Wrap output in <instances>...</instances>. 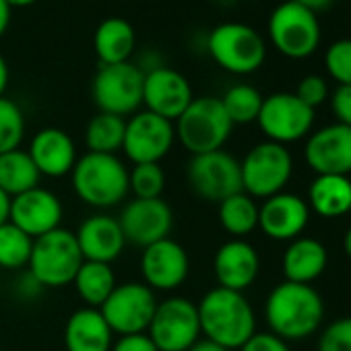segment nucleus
<instances>
[{
	"label": "nucleus",
	"instance_id": "1",
	"mask_svg": "<svg viewBox=\"0 0 351 351\" xmlns=\"http://www.w3.org/2000/svg\"><path fill=\"white\" fill-rule=\"evenodd\" d=\"M324 318L320 293L306 283L283 281L271 289L265 302V320L269 332L283 341H302L314 335Z\"/></svg>",
	"mask_w": 351,
	"mask_h": 351
},
{
	"label": "nucleus",
	"instance_id": "2",
	"mask_svg": "<svg viewBox=\"0 0 351 351\" xmlns=\"http://www.w3.org/2000/svg\"><path fill=\"white\" fill-rule=\"evenodd\" d=\"M201 335L226 349H240L256 332V314L242 291L215 285L197 302Z\"/></svg>",
	"mask_w": 351,
	"mask_h": 351
},
{
	"label": "nucleus",
	"instance_id": "3",
	"mask_svg": "<svg viewBox=\"0 0 351 351\" xmlns=\"http://www.w3.org/2000/svg\"><path fill=\"white\" fill-rule=\"evenodd\" d=\"M71 184L77 199L97 211L118 207L130 195L126 163L108 153L81 155L71 171Z\"/></svg>",
	"mask_w": 351,
	"mask_h": 351
},
{
	"label": "nucleus",
	"instance_id": "4",
	"mask_svg": "<svg viewBox=\"0 0 351 351\" xmlns=\"http://www.w3.org/2000/svg\"><path fill=\"white\" fill-rule=\"evenodd\" d=\"M176 141L191 155H203L223 149L232 136L234 124L223 110V104L215 95L195 97L182 116L173 122Z\"/></svg>",
	"mask_w": 351,
	"mask_h": 351
},
{
	"label": "nucleus",
	"instance_id": "5",
	"mask_svg": "<svg viewBox=\"0 0 351 351\" xmlns=\"http://www.w3.org/2000/svg\"><path fill=\"white\" fill-rule=\"evenodd\" d=\"M83 256L75 232L58 228L34 240L27 271L44 285V289H60L73 283Z\"/></svg>",
	"mask_w": 351,
	"mask_h": 351
},
{
	"label": "nucleus",
	"instance_id": "6",
	"mask_svg": "<svg viewBox=\"0 0 351 351\" xmlns=\"http://www.w3.org/2000/svg\"><path fill=\"white\" fill-rule=\"evenodd\" d=\"M293 173V159L285 145L263 141L240 161L242 193L252 199H269L283 193Z\"/></svg>",
	"mask_w": 351,
	"mask_h": 351
},
{
	"label": "nucleus",
	"instance_id": "7",
	"mask_svg": "<svg viewBox=\"0 0 351 351\" xmlns=\"http://www.w3.org/2000/svg\"><path fill=\"white\" fill-rule=\"evenodd\" d=\"M211 58L232 75H250L258 71L267 58V44L246 23H221L207 40Z\"/></svg>",
	"mask_w": 351,
	"mask_h": 351
},
{
	"label": "nucleus",
	"instance_id": "8",
	"mask_svg": "<svg viewBox=\"0 0 351 351\" xmlns=\"http://www.w3.org/2000/svg\"><path fill=\"white\" fill-rule=\"evenodd\" d=\"M145 71L134 62L99 64L91 83V97L99 112L132 116L143 106Z\"/></svg>",
	"mask_w": 351,
	"mask_h": 351
},
{
	"label": "nucleus",
	"instance_id": "9",
	"mask_svg": "<svg viewBox=\"0 0 351 351\" xmlns=\"http://www.w3.org/2000/svg\"><path fill=\"white\" fill-rule=\"evenodd\" d=\"M147 335L157 351H189L201 339L197 302L182 295L157 302Z\"/></svg>",
	"mask_w": 351,
	"mask_h": 351
},
{
	"label": "nucleus",
	"instance_id": "10",
	"mask_svg": "<svg viewBox=\"0 0 351 351\" xmlns=\"http://www.w3.org/2000/svg\"><path fill=\"white\" fill-rule=\"evenodd\" d=\"M186 182L195 197L219 205L228 197L242 193L240 161L223 149L191 155L186 163Z\"/></svg>",
	"mask_w": 351,
	"mask_h": 351
},
{
	"label": "nucleus",
	"instance_id": "11",
	"mask_svg": "<svg viewBox=\"0 0 351 351\" xmlns=\"http://www.w3.org/2000/svg\"><path fill=\"white\" fill-rule=\"evenodd\" d=\"M269 38L283 56L293 60L308 58L320 44L318 15L293 0H285L269 17Z\"/></svg>",
	"mask_w": 351,
	"mask_h": 351
},
{
	"label": "nucleus",
	"instance_id": "12",
	"mask_svg": "<svg viewBox=\"0 0 351 351\" xmlns=\"http://www.w3.org/2000/svg\"><path fill=\"white\" fill-rule=\"evenodd\" d=\"M157 302L155 291L143 281H126L114 287L99 312L114 335L147 332Z\"/></svg>",
	"mask_w": 351,
	"mask_h": 351
},
{
	"label": "nucleus",
	"instance_id": "13",
	"mask_svg": "<svg viewBox=\"0 0 351 351\" xmlns=\"http://www.w3.org/2000/svg\"><path fill=\"white\" fill-rule=\"evenodd\" d=\"M256 122L267 141L287 145L310 134L314 124V110L300 101L295 93L281 91L263 99Z\"/></svg>",
	"mask_w": 351,
	"mask_h": 351
},
{
	"label": "nucleus",
	"instance_id": "14",
	"mask_svg": "<svg viewBox=\"0 0 351 351\" xmlns=\"http://www.w3.org/2000/svg\"><path fill=\"white\" fill-rule=\"evenodd\" d=\"M176 143V128L173 122L147 112L138 110L126 120L124 143L122 151L132 165L136 163H159Z\"/></svg>",
	"mask_w": 351,
	"mask_h": 351
},
{
	"label": "nucleus",
	"instance_id": "15",
	"mask_svg": "<svg viewBox=\"0 0 351 351\" xmlns=\"http://www.w3.org/2000/svg\"><path fill=\"white\" fill-rule=\"evenodd\" d=\"M141 277L153 291L180 289L191 275V258L186 248L173 238H163L141 250Z\"/></svg>",
	"mask_w": 351,
	"mask_h": 351
},
{
	"label": "nucleus",
	"instance_id": "16",
	"mask_svg": "<svg viewBox=\"0 0 351 351\" xmlns=\"http://www.w3.org/2000/svg\"><path fill=\"white\" fill-rule=\"evenodd\" d=\"M118 223L126 244L143 250L149 244L169 238L173 228V211L163 199H132L122 207Z\"/></svg>",
	"mask_w": 351,
	"mask_h": 351
},
{
	"label": "nucleus",
	"instance_id": "17",
	"mask_svg": "<svg viewBox=\"0 0 351 351\" xmlns=\"http://www.w3.org/2000/svg\"><path fill=\"white\" fill-rule=\"evenodd\" d=\"M195 99L191 81L169 66H155L145 71L143 106L169 122H176Z\"/></svg>",
	"mask_w": 351,
	"mask_h": 351
},
{
	"label": "nucleus",
	"instance_id": "18",
	"mask_svg": "<svg viewBox=\"0 0 351 351\" xmlns=\"http://www.w3.org/2000/svg\"><path fill=\"white\" fill-rule=\"evenodd\" d=\"M62 217H64L62 201L50 189L36 186L11 199L9 221L19 230H23L34 240L62 228Z\"/></svg>",
	"mask_w": 351,
	"mask_h": 351
},
{
	"label": "nucleus",
	"instance_id": "19",
	"mask_svg": "<svg viewBox=\"0 0 351 351\" xmlns=\"http://www.w3.org/2000/svg\"><path fill=\"white\" fill-rule=\"evenodd\" d=\"M304 159L316 176H349L351 128L335 122L312 132L304 147Z\"/></svg>",
	"mask_w": 351,
	"mask_h": 351
},
{
	"label": "nucleus",
	"instance_id": "20",
	"mask_svg": "<svg viewBox=\"0 0 351 351\" xmlns=\"http://www.w3.org/2000/svg\"><path fill=\"white\" fill-rule=\"evenodd\" d=\"M310 219L308 203L291 193H279L263 201L258 207V228L275 242H291L300 238Z\"/></svg>",
	"mask_w": 351,
	"mask_h": 351
},
{
	"label": "nucleus",
	"instance_id": "21",
	"mask_svg": "<svg viewBox=\"0 0 351 351\" xmlns=\"http://www.w3.org/2000/svg\"><path fill=\"white\" fill-rule=\"evenodd\" d=\"M261 271V256L256 248L240 238L223 242L213 256V275L219 287L242 291L248 289Z\"/></svg>",
	"mask_w": 351,
	"mask_h": 351
},
{
	"label": "nucleus",
	"instance_id": "22",
	"mask_svg": "<svg viewBox=\"0 0 351 351\" xmlns=\"http://www.w3.org/2000/svg\"><path fill=\"white\" fill-rule=\"evenodd\" d=\"M75 238L83 261H93V263L112 265L116 258H120L126 246L118 217H112L104 211L85 217L79 223Z\"/></svg>",
	"mask_w": 351,
	"mask_h": 351
},
{
	"label": "nucleus",
	"instance_id": "23",
	"mask_svg": "<svg viewBox=\"0 0 351 351\" xmlns=\"http://www.w3.org/2000/svg\"><path fill=\"white\" fill-rule=\"evenodd\" d=\"M27 153L36 163L40 176H46V178H64V176H71L79 159L73 136L56 126H46L38 130L29 143Z\"/></svg>",
	"mask_w": 351,
	"mask_h": 351
},
{
	"label": "nucleus",
	"instance_id": "24",
	"mask_svg": "<svg viewBox=\"0 0 351 351\" xmlns=\"http://www.w3.org/2000/svg\"><path fill=\"white\" fill-rule=\"evenodd\" d=\"M62 341L66 351H112L114 330L97 308L83 306L66 318Z\"/></svg>",
	"mask_w": 351,
	"mask_h": 351
},
{
	"label": "nucleus",
	"instance_id": "25",
	"mask_svg": "<svg viewBox=\"0 0 351 351\" xmlns=\"http://www.w3.org/2000/svg\"><path fill=\"white\" fill-rule=\"evenodd\" d=\"M326 263H328V252L324 244L316 238L300 236L291 240L289 246L285 248L281 258V269L285 281L310 285L324 273Z\"/></svg>",
	"mask_w": 351,
	"mask_h": 351
},
{
	"label": "nucleus",
	"instance_id": "26",
	"mask_svg": "<svg viewBox=\"0 0 351 351\" xmlns=\"http://www.w3.org/2000/svg\"><path fill=\"white\" fill-rule=\"evenodd\" d=\"M308 207L324 219H335L351 211L349 176H316L308 189Z\"/></svg>",
	"mask_w": 351,
	"mask_h": 351
},
{
	"label": "nucleus",
	"instance_id": "27",
	"mask_svg": "<svg viewBox=\"0 0 351 351\" xmlns=\"http://www.w3.org/2000/svg\"><path fill=\"white\" fill-rule=\"evenodd\" d=\"M136 34L134 27L120 17H110L101 21L93 36V48L101 64H120L130 62L134 54Z\"/></svg>",
	"mask_w": 351,
	"mask_h": 351
},
{
	"label": "nucleus",
	"instance_id": "28",
	"mask_svg": "<svg viewBox=\"0 0 351 351\" xmlns=\"http://www.w3.org/2000/svg\"><path fill=\"white\" fill-rule=\"evenodd\" d=\"M71 285L75 287L77 295L81 298L85 306L99 310L101 304L110 298V293L118 285V281H116V273L112 265L83 261Z\"/></svg>",
	"mask_w": 351,
	"mask_h": 351
},
{
	"label": "nucleus",
	"instance_id": "29",
	"mask_svg": "<svg viewBox=\"0 0 351 351\" xmlns=\"http://www.w3.org/2000/svg\"><path fill=\"white\" fill-rule=\"evenodd\" d=\"M40 180L42 176L27 151L15 149L0 155V191L11 199L40 186Z\"/></svg>",
	"mask_w": 351,
	"mask_h": 351
},
{
	"label": "nucleus",
	"instance_id": "30",
	"mask_svg": "<svg viewBox=\"0 0 351 351\" xmlns=\"http://www.w3.org/2000/svg\"><path fill=\"white\" fill-rule=\"evenodd\" d=\"M217 219L223 232L244 240L258 228V205L246 193H236L217 205Z\"/></svg>",
	"mask_w": 351,
	"mask_h": 351
},
{
	"label": "nucleus",
	"instance_id": "31",
	"mask_svg": "<svg viewBox=\"0 0 351 351\" xmlns=\"http://www.w3.org/2000/svg\"><path fill=\"white\" fill-rule=\"evenodd\" d=\"M126 118L108 112H97L85 126V145L89 153L118 155L122 151Z\"/></svg>",
	"mask_w": 351,
	"mask_h": 351
},
{
	"label": "nucleus",
	"instance_id": "32",
	"mask_svg": "<svg viewBox=\"0 0 351 351\" xmlns=\"http://www.w3.org/2000/svg\"><path fill=\"white\" fill-rule=\"evenodd\" d=\"M34 248V238L11 221L0 226V269L3 271H23L29 265Z\"/></svg>",
	"mask_w": 351,
	"mask_h": 351
},
{
	"label": "nucleus",
	"instance_id": "33",
	"mask_svg": "<svg viewBox=\"0 0 351 351\" xmlns=\"http://www.w3.org/2000/svg\"><path fill=\"white\" fill-rule=\"evenodd\" d=\"M219 99H221L223 110L230 116L232 124L236 126V124L256 122L265 97L261 95V91L256 87H252L248 83H238V85H232Z\"/></svg>",
	"mask_w": 351,
	"mask_h": 351
},
{
	"label": "nucleus",
	"instance_id": "34",
	"mask_svg": "<svg viewBox=\"0 0 351 351\" xmlns=\"http://www.w3.org/2000/svg\"><path fill=\"white\" fill-rule=\"evenodd\" d=\"M25 114L17 101L9 99L7 95L0 97V155L21 149L25 138Z\"/></svg>",
	"mask_w": 351,
	"mask_h": 351
},
{
	"label": "nucleus",
	"instance_id": "35",
	"mask_svg": "<svg viewBox=\"0 0 351 351\" xmlns=\"http://www.w3.org/2000/svg\"><path fill=\"white\" fill-rule=\"evenodd\" d=\"M165 171L161 163H136L128 169V193L132 199H161Z\"/></svg>",
	"mask_w": 351,
	"mask_h": 351
},
{
	"label": "nucleus",
	"instance_id": "36",
	"mask_svg": "<svg viewBox=\"0 0 351 351\" xmlns=\"http://www.w3.org/2000/svg\"><path fill=\"white\" fill-rule=\"evenodd\" d=\"M324 66L339 85H351V40H337L324 54Z\"/></svg>",
	"mask_w": 351,
	"mask_h": 351
},
{
	"label": "nucleus",
	"instance_id": "37",
	"mask_svg": "<svg viewBox=\"0 0 351 351\" xmlns=\"http://www.w3.org/2000/svg\"><path fill=\"white\" fill-rule=\"evenodd\" d=\"M318 351H351V316L332 320L320 332Z\"/></svg>",
	"mask_w": 351,
	"mask_h": 351
},
{
	"label": "nucleus",
	"instance_id": "38",
	"mask_svg": "<svg viewBox=\"0 0 351 351\" xmlns=\"http://www.w3.org/2000/svg\"><path fill=\"white\" fill-rule=\"evenodd\" d=\"M295 97L300 101H304L308 108L316 110L318 106H322L328 97V85L320 75H308L298 83L295 89Z\"/></svg>",
	"mask_w": 351,
	"mask_h": 351
},
{
	"label": "nucleus",
	"instance_id": "39",
	"mask_svg": "<svg viewBox=\"0 0 351 351\" xmlns=\"http://www.w3.org/2000/svg\"><path fill=\"white\" fill-rule=\"evenodd\" d=\"M44 291H46L44 285L27 269L19 271V275H17V279L13 283V293H15L17 300H21V302H36L38 298H42Z\"/></svg>",
	"mask_w": 351,
	"mask_h": 351
},
{
	"label": "nucleus",
	"instance_id": "40",
	"mask_svg": "<svg viewBox=\"0 0 351 351\" xmlns=\"http://www.w3.org/2000/svg\"><path fill=\"white\" fill-rule=\"evenodd\" d=\"M330 110L339 124L351 128V85H339L330 95Z\"/></svg>",
	"mask_w": 351,
	"mask_h": 351
},
{
	"label": "nucleus",
	"instance_id": "41",
	"mask_svg": "<svg viewBox=\"0 0 351 351\" xmlns=\"http://www.w3.org/2000/svg\"><path fill=\"white\" fill-rule=\"evenodd\" d=\"M238 351H289V347L273 332H254Z\"/></svg>",
	"mask_w": 351,
	"mask_h": 351
},
{
	"label": "nucleus",
	"instance_id": "42",
	"mask_svg": "<svg viewBox=\"0 0 351 351\" xmlns=\"http://www.w3.org/2000/svg\"><path fill=\"white\" fill-rule=\"evenodd\" d=\"M112 351H157V347L147 332H132L118 335V339H114Z\"/></svg>",
	"mask_w": 351,
	"mask_h": 351
},
{
	"label": "nucleus",
	"instance_id": "43",
	"mask_svg": "<svg viewBox=\"0 0 351 351\" xmlns=\"http://www.w3.org/2000/svg\"><path fill=\"white\" fill-rule=\"evenodd\" d=\"M293 3H298L300 7H304V9H308L310 13L318 15V13L326 11V9H330L332 0H293Z\"/></svg>",
	"mask_w": 351,
	"mask_h": 351
},
{
	"label": "nucleus",
	"instance_id": "44",
	"mask_svg": "<svg viewBox=\"0 0 351 351\" xmlns=\"http://www.w3.org/2000/svg\"><path fill=\"white\" fill-rule=\"evenodd\" d=\"M11 5L7 0H0V38H3L9 29V23H11Z\"/></svg>",
	"mask_w": 351,
	"mask_h": 351
},
{
	"label": "nucleus",
	"instance_id": "45",
	"mask_svg": "<svg viewBox=\"0 0 351 351\" xmlns=\"http://www.w3.org/2000/svg\"><path fill=\"white\" fill-rule=\"evenodd\" d=\"M9 79H11V71H9V64L5 60V56L0 54V97L5 95L7 87H9Z\"/></svg>",
	"mask_w": 351,
	"mask_h": 351
},
{
	"label": "nucleus",
	"instance_id": "46",
	"mask_svg": "<svg viewBox=\"0 0 351 351\" xmlns=\"http://www.w3.org/2000/svg\"><path fill=\"white\" fill-rule=\"evenodd\" d=\"M189 351H230V349H226V347H221V345H217V343H213V341H209V339H199Z\"/></svg>",
	"mask_w": 351,
	"mask_h": 351
},
{
	"label": "nucleus",
	"instance_id": "47",
	"mask_svg": "<svg viewBox=\"0 0 351 351\" xmlns=\"http://www.w3.org/2000/svg\"><path fill=\"white\" fill-rule=\"evenodd\" d=\"M9 209H11V197L0 191V226L9 221Z\"/></svg>",
	"mask_w": 351,
	"mask_h": 351
},
{
	"label": "nucleus",
	"instance_id": "48",
	"mask_svg": "<svg viewBox=\"0 0 351 351\" xmlns=\"http://www.w3.org/2000/svg\"><path fill=\"white\" fill-rule=\"evenodd\" d=\"M343 250H345V254H347V258L351 261V228L345 232V236H343Z\"/></svg>",
	"mask_w": 351,
	"mask_h": 351
},
{
	"label": "nucleus",
	"instance_id": "49",
	"mask_svg": "<svg viewBox=\"0 0 351 351\" xmlns=\"http://www.w3.org/2000/svg\"><path fill=\"white\" fill-rule=\"evenodd\" d=\"M7 3L11 5V9H13V7H19V9H23V7H32V5H36L38 0H7Z\"/></svg>",
	"mask_w": 351,
	"mask_h": 351
},
{
	"label": "nucleus",
	"instance_id": "50",
	"mask_svg": "<svg viewBox=\"0 0 351 351\" xmlns=\"http://www.w3.org/2000/svg\"><path fill=\"white\" fill-rule=\"evenodd\" d=\"M0 351H3V349H0Z\"/></svg>",
	"mask_w": 351,
	"mask_h": 351
}]
</instances>
